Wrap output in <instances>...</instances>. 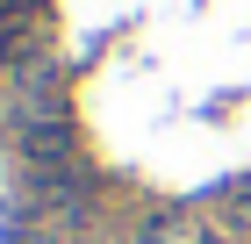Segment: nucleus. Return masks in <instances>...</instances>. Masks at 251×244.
<instances>
[{"label":"nucleus","mask_w":251,"mask_h":244,"mask_svg":"<svg viewBox=\"0 0 251 244\" xmlns=\"http://www.w3.org/2000/svg\"><path fill=\"white\" fill-rule=\"evenodd\" d=\"M144 244H215V230H201L194 216H158L144 230Z\"/></svg>","instance_id":"f03ea898"},{"label":"nucleus","mask_w":251,"mask_h":244,"mask_svg":"<svg viewBox=\"0 0 251 244\" xmlns=\"http://www.w3.org/2000/svg\"><path fill=\"white\" fill-rule=\"evenodd\" d=\"M223 223H230L237 237H251V180H244V187H230V194H223Z\"/></svg>","instance_id":"7ed1b4c3"},{"label":"nucleus","mask_w":251,"mask_h":244,"mask_svg":"<svg viewBox=\"0 0 251 244\" xmlns=\"http://www.w3.org/2000/svg\"><path fill=\"white\" fill-rule=\"evenodd\" d=\"M0 65L7 72L50 65V15H43L36 0H0Z\"/></svg>","instance_id":"f257e3e1"}]
</instances>
